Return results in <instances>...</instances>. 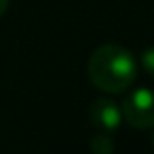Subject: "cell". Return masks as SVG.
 <instances>
[{"label": "cell", "instance_id": "5", "mask_svg": "<svg viewBox=\"0 0 154 154\" xmlns=\"http://www.w3.org/2000/svg\"><path fill=\"white\" fill-rule=\"evenodd\" d=\"M141 65L150 76H154V47H149L141 53Z\"/></svg>", "mask_w": 154, "mask_h": 154}, {"label": "cell", "instance_id": "7", "mask_svg": "<svg viewBox=\"0 0 154 154\" xmlns=\"http://www.w3.org/2000/svg\"><path fill=\"white\" fill-rule=\"evenodd\" d=\"M152 143H154V138H152Z\"/></svg>", "mask_w": 154, "mask_h": 154}, {"label": "cell", "instance_id": "4", "mask_svg": "<svg viewBox=\"0 0 154 154\" xmlns=\"http://www.w3.org/2000/svg\"><path fill=\"white\" fill-rule=\"evenodd\" d=\"M89 147H91L93 154H112L114 152V141L103 131H100L96 136L91 138V145Z\"/></svg>", "mask_w": 154, "mask_h": 154}, {"label": "cell", "instance_id": "1", "mask_svg": "<svg viewBox=\"0 0 154 154\" xmlns=\"http://www.w3.org/2000/svg\"><path fill=\"white\" fill-rule=\"evenodd\" d=\"M87 74L94 87L118 94L129 89L136 78V60L122 45L107 44L93 51L87 62Z\"/></svg>", "mask_w": 154, "mask_h": 154}, {"label": "cell", "instance_id": "6", "mask_svg": "<svg viewBox=\"0 0 154 154\" xmlns=\"http://www.w3.org/2000/svg\"><path fill=\"white\" fill-rule=\"evenodd\" d=\"M9 8V0H0V17H2Z\"/></svg>", "mask_w": 154, "mask_h": 154}, {"label": "cell", "instance_id": "2", "mask_svg": "<svg viewBox=\"0 0 154 154\" xmlns=\"http://www.w3.org/2000/svg\"><path fill=\"white\" fill-rule=\"evenodd\" d=\"M122 114L136 129L154 127V93L150 89H136L123 100Z\"/></svg>", "mask_w": 154, "mask_h": 154}, {"label": "cell", "instance_id": "3", "mask_svg": "<svg viewBox=\"0 0 154 154\" xmlns=\"http://www.w3.org/2000/svg\"><path fill=\"white\" fill-rule=\"evenodd\" d=\"M122 109L109 98H98L91 109H89V120L91 123L103 132H112L122 123Z\"/></svg>", "mask_w": 154, "mask_h": 154}]
</instances>
